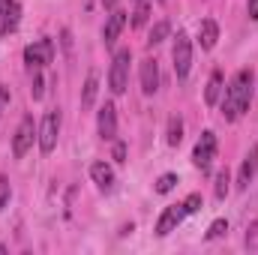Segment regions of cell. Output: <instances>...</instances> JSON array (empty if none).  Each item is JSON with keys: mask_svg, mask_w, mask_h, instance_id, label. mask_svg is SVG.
<instances>
[{"mask_svg": "<svg viewBox=\"0 0 258 255\" xmlns=\"http://www.w3.org/2000/svg\"><path fill=\"white\" fill-rule=\"evenodd\" d=\"M225 231H228V222H225V219H216V222L207 228V240H216V237H222Z\"/></svg>", "mask_w": 258, "mask_h": 255, "instance_id": "cell-23", "label": "cell"}, {"mask_svg": "<svg viewBox=\"0 0 258 255\" xmlns=\"http://www.w3.org/2000/svg\"><path fill=\"white\" fill-rule=\"evenodd\" d=\"M117 3H120V0H102V6H105V9H114Z\"/></svg>", "mask_w": 258, "mask_h": 255, "instance_id": "cell-30", "label": "cell"}, {"mask_svg": "<svg viewBox=\"0 0 258 255\" xmlns=\"http://www.w3.org/2000/svg\"><path fill=\"white\" fill-rule=\"evenodd\" d=\"M123 24H126V12H120V9H114V12L108 15V21H105V27H102V39H105V48H111V45L117 42V36H120V30H123Z\"/></svg>", "mask_w": 258, "mask_h": 255, "instance_id": "cell-10", "label": "cell"}, {"mask_svg": "<svg viewBox=\"0 0 258 255\" xmlns=\"http://www.w3.org/2000/svg\"><path fill=\"white\" fill-rule=\"evenodd\" d=\"M213 159H216V135L207 129V132H201V138H198V144H195L192 162L201 174H207L210 165H213Z\"/></svg>", "mask_w": 258, "mask_h": 255, "instance_id": "cell-3", "label": "cell"}, {"mask_svg": "<svg viewBox=\"0 0 258 255\" xmlns=\"http://www.w3.org/2000/svg\"><path fill=\"white\" fill-rule=\"evenodd\" d=\"M147 15H150V6H147L144 0H138V9H135V15H132V27H144V24H147Z\"/></svg>", "mask_w": 258, "mask_h": 255, "instance_id": "cell-20", "label": "cell"}, {"mask_svg": "<svg viewBox=\"0 0 258 255\" xmlns=\"http://www.w3.org/2000/svg\"><path fill=\"white\" fill-rule=\"evenodd\" d=\"M180 141H183V120H180V117H171V120H168V144L177 147Z\"/></svg>", "mask_w": 258, "mask_h": 255, "instance_id": "cell-18", "label": "cell"}, {"mask_svg": "<svg viewBox=\"0 0 258 255\" xmlns=\"http://www.w3.org/2000/svg\"><path fill=\"white\" fill-rule=\"evenodd\" d=\"M9 198H12V186H9V180L0 174V210L9 204Z\"/></svg>", "mask_w": 258, "mask_h": 255, "instance_id": "cell-24", "label": "cell"}, {"mask_svg": "<svg viewBox=\"0 0 258 255\" xmlns=\"http://www.w3.org/2000/svg\"><path fill=\"white\" fill-rule=\"evenodd\" d=\"M228 183H231V177H228V168H225V171L216 174V198H225L228 195Z\"/></svg>", "mask_w": 258, "mask_h": 255, "instance_id": "cell-22", "label": "cell"}, {"mask_svg": "<svg viewBox=\"0 0 258 255\" xmlns=\"http://www.w3.org/2000/svg\"><path fill=\"white\" fill-rule=\"evenodd\" d=\"M141 90H144L147 96L159 90V66H156V60H153V57L141 60Z\"/></svg>", "mask_w": 258, "mask_h": 255, "instance_id": "cell-13", "label": "cell"}, {"mask_svg": "<svg viewBox=\"0 0 258 255\" xmlns=\"http://www.w3.org/2000/svg\"><path fill=\"white\" fill-rule=\"evenodd\" d=\"M90 177H93V183L102 192H108L114 186V171H111V165H105V162H93V165H90Z\"/></svg>", "mask_w": 258, "mask_h": 255, "instance_id": "cell-15", "label": "cell"}, {"mask_svg": "<svg viewBox=\"0 0 258 255\" xmlns=\"http://www.w3.org/2000/svg\"><path fill=\"white\" fill-rule=\"evenodd\" d=\"M183 207H186V213H195V210H201V195H198V192H192V195L183 201Z\"/></svg>", "mask_w": 258, "mask_h": 255, "instance_id": "cell-26", "label": "cell"}, {"mask_svg": "<svg viewBox=\"0 0 258 255\" xmlns=\"http://www.w3.org/2000/svg\"><path fill=\"white\" fill-rule=\"evenodd\" d=\"M18 15H21V6L15 0H0V36L18 27Z\"/></svg>", "mask_w": 258, "mask_h": 255, "instance_id": "cell-9", "label": "cell"}, {"mask_svg": "<svg viewBox=\"0 0 258 255\" xmlns=\"http://www.w3.org/2000/svg\"><path fill=\"white\" fill-rule=\"evenodd\" d=\"M255 171H258V144H252V147H249V153H246V159H243V165H240V174H237V189H246V186L252 183Z\"/></svg>", "mask_w": 258, "mask_h": 255, "instance_id": "cell-12", "label": "cell"}, {"mask_svg": "<svg viewBox=\"0 0 258 255\" xmlns=\"http://www.w3.org/2000/svg\"><path fill=\"white\" fill-rule=\"evenodd\" d=\"M216 39H219V24H216L213 18H204V21L198 24V42H201V48L210 51V48L216 45Z\"/></svg>", "mask_w": 258, "mask_h": 255, "instance_id": "cell-14", "label": "cell"}, {"mask_svg": "<svg viewBox=\"0 0 258 255\" xmlns=\"http://www.w3.org/2000/svg\"><path fill=\"white\" fill-rule=\"evenodd\" d=\"M6 105H9V87H6V84H0V111H3Z\"/></svg>", "mask_w": 258, "mask_h": 255, "instance_id": "cell-27", "label": "cell"}, {"mask_svg": "<svg viewBox=\"0 0 258 255\" xmlns=\"http://www.w3.org/2000/svg\"><path fill=\"white\" fill-rule=\"evenodd\" d=\"M51 60H54V42L51 39H39V42H33V45L24 48V63L30 66V69H42Z\"/></svg>", "mask_w": 258, "mask_h": 255, "instance_id": "cell-6", "label": "cell"}, {"mask_svg": "<svg viewBox=\"0 0 258 255\" xmlns=\"http://www.w3.org/2000/svg\"><path fill=\"white\" fill-rule=\"evenodd\" d=\"M177 186V174H162L159 180H156V192L159 195H165V192H171Z\"/></svg>", "mask_w": 258, "mask_h": 255, "instance_id": "cell-21", "label": "cell"}, {"mask_svg": "<svg viewBox=\"0 0 258 255\" xmlns=\"http://www.w3.org/2000/svg\"><path fill=\"white\" fill-rule=\"evenodd\" d=\"M249 99H252V69H240L228 90H225V99H222V117L225 120H237L246 108H249Z\"/></svg>", "mask_w": 258, "mask_h": 255, "instance_id": "cell-1", "label": "cell"}, {"mask_svg": "<svg viewBox=\"0 0 258 255\" xmlns=\"http://www.w3.org/2000/svg\"><path fill=\"white\" fill-rule=\"evenodd\" d=\"M159 3H165V0H159Z\"/></svg>", "mask_w": 258, "mask_h": 255, "instance_id": "cell-31", "label": "cell"}, {"mask_svg": "<svg viewBox=\"0 0 258 255\" xmlns=\"http://www.w3.org/2000/svg\"><path fill=\"white\" fill-rule=\"evenodd\" d=\"M171 60H174V72H177V78H186V75H189V66H192V42H189V36H186L183 30H180L177 39H174Z\"/></svg>", "mask_w": 258, "mask_h": 255, "instance_id": "cell-4", "label": "cell"}, {"mask_svg": "<svg viewBox=\"0 0 258 255\" xmlns=\"http://www.w3.org/2000/svg\"><path fill=\"white\" fill-rule=\"evenodd\" d=\"M123 156H126V147L117 141V144H114V159H117V162H123Z\"/></svg>", "mask_w": 258, "mask_h": 255, "instance_id": "cell-29", "label": "cell"}, {"mask_svg": "<svg viewBox=\"0 0 258 255\" xmlns=\"http://www.w3.org/2000/svg\"><path fill=\"white\" fill-rule=\"evenodd\" d=\"M246 12L252 21H258V0H246Z\"/></svg>", "mask_w": 258, "mask_h": 255, "instance_id": "cell-28", "label": "cell"}, {"mask_svg": "<svg viewBox=\"0 0 258 255\" xmlns=\"http://www.w3.org/2000/svg\"><path fill=\"white\" fill-rule=\"evenodd\" d=\"M99 135L105 141H114V135H117V111H114L111 102H105L99 108Z\"/></svg>", "mask_w": 258, "mask_h": 255, "instance_id": "cell-11", "label": "cell"}, {"mask_svg": "<svg viewBox=\"0 0 258 255\" xmlns=\"http://www.w3.org/2000/svg\"><path fill=\"white\" fill-rule=\"evenodd\" d=\"M57 135H60V111L51 108L42 117V126H39V150L42 153H51L57 147Z\"/></svg>", "mask_w": 258, "mask_h": 255, "instance_id": "cell-5", "label": "cell"}, {"mask_svg": "<svg viewBox=\"0 0 258 255\" xmlns=\"http://www.w3.org/2000/svg\"><path fill=\"white\" fill-rule=\"evenodd\" d=\"M96 90H99V75H96V72H90V75H87V81H84L81 108H90V105H93V99H96Z\"/></svg>", "mask_w": 258, "mask_h": 255, "instance_id": "cell-17", "label": "cell"}, {"mask_svg": "<svg viewBox=\"0 0 258 255\" xmlns=\"http://www.w3.org/2000/svg\"><path fill=\"white\" fill-rule=\"evenodd\" d=\"M219 93H222V72L213 69V75H210V81H207V90H204V102H207L210 108L219 105Z\"/></svg>", "mask_w": 258, "mask_h": 255, "instance_id": "cell-16", "label": "cell"}, {"mask_svg": "<svg viewBox=\"0 0 258 255\" xmlns=\"http://www.w3.org/2000/svg\"><path fill=\"white\" fill-rule=\"evenodd\" d=\"M129 63H132V51H129V48H120V51L114 54V60H111V72H108V87H111L114 96L126 93V87H129Z\"/></svg>", "mask_w": 258, "mask_h": 255, "instance_id": "cell-2", "label": "cell"}, {"mask_svg": "<svg viewBox=\"0 0 258 255\" xmlns=\"http://www.w3.org/2000/svg\"><path fill=\"white\" fill-rule=\"evenodd\" d=\"M183 216H189L183 204H168V207L162 210V216L156 219V234H159V237L171 234V231H174V228H177V225L183 222Z\"/></svg>", "mask_w": 258, "mask_h": 255, "instance_id": "cell-7", "label": "cell"}, {"mask_svg": "<svg viewBox=\"0 0 258 255\" xmlns=\"http://www.w3.org/2000/svg\"><path fill=\"white\" fill-rule=\"evenodd\" d=\"M168 30H171V24H168V21H159V24H153V30H150V39H147V42H150V45H159V42L168 36Z\"/></svg>", "mask_w": 258, "mask_h": 255, "instance_id": "cell-19", "label": "cell"}, {"mask_svg": "<svg viewBox=\"0 0 258 255\" xmlns=\"http://www.w3.org/2000/svg\"><path fill=\"white\" fill-rule=\"evenodd\" d=\"M42 84H45V81H42V75L36 72V75H33V87H30L33 99H42V93H45V87H42Z\"/></svg>", "mask_w": 258, "mask_h": 255, "instance_id": "cell-25", "label": "cell"}, {"mask_svg": "<svg viewBox=\"0 0 258 255\" xmlns=\"http://www.w3.org/2000/svg\"><path fill=\"white\" fill-rule=\"evenodd\" d=\"M33 135H39V132H36V126H33V117L27 114V117L18 123L15 138H12V153H15V159H21V156L27 153V147L33 144Z\"/></svg>", "mask_w": 258, "mask_h": 255, "instance_id": "cell-8", "label": "cell"}]
</instances>
